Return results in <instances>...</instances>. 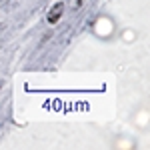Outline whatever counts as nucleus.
<instances>
[{"label": "nucleus", "instance_id": "obj_1", "mask_svg": "<svg viewBox=\"0 0 150 150\" xmlns=\"http://www.w3.org/2000/svg\"><path fill=\"white\" fill-rule=\"evenodd\" d=\"M60 10H62V6L58 4V8H56V10H54V12H52L50 16H48V20H50V22H54V20H56V16H58V14H60Z\"/></svg>", "mask_w": 150, "mask_h": 150}]
</instances>
